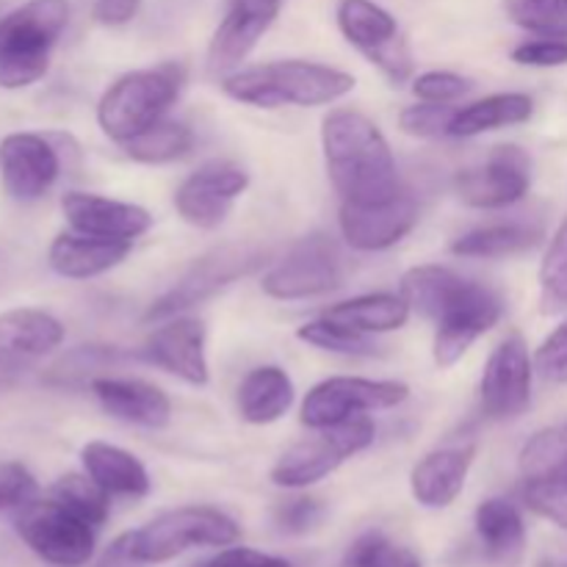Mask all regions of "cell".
Instances as JSON below:
<instances>
[{"label":"cell","mask_w":567,"mask_h":567,"mask_svg":"<svg viewBox=\"0 0 567 567\" xmlns=\"http://www.w3.org/2000/svg\"><path fill=\"white\" fill-rule=\"evenodd\" d=\"M410 396V388L396 380H363V377H332L310 388L302 402V424L310 430L343 424L363 413L391 410Z\"/></svg>","instance_id":"obj_11"},{"label":"cell","mask_w":567,"mask_h":567,"mask_svg":"<svg viewBox=\"0 0 567 567\" xmlns=\"http://www.w3.org/2000/svg\"><path fill=\"white\" fill-rule=\"evenodd\" d=\"M61 341L64 327L44 310L17 308L0 313V393L14 388Z\"/></svg>","instance_id":"obj_14"},{"label":"cell","mask_w":567,"mask_h":567,"mask_svg":"<svg viewBox=\"0 0 567 567\" xmlns=\"http://www.w3.org/2000/svg\"><path fill=\"white\" fill-rule=\"evenodd\" d=\"M188 567H291L286 559L271 557V554L255 551V548H225L216 557L203 559Z\"/></svg>","instance_id":"obj_46"},{"label":"cell","mask_w":567,"mask_h":567,"mask_svg":"<svg viewBox=\"0 0 567 567\" xmlns=\"http://www.w3.org/2000/svg\"><path fill=\"white\" fill-rule=\"evenodd\" d=\"M535 360L518 332L504 338L487 358L480 382L482 413L493 421L518 419L532 404Z\"/></svg>","instance_id":"obj_13"},{"label":"cell","mask_w":567,"mask_h":567,"mask_svg":"<svg viewBox=\"0 0 567 567\" xmlns=\"http://www.w3.org/2000/svg\"><path fill=\"white\" fill-rule=\"evenodd\" d=\"M321 147L327 175L343 203H377L399 192L391 144L360 111H330L321 122Z\"/></svg>","instance_id":"obj_2"},{"label":"cell","mask_w":567,"mask_h":567,"mask_svg":"<svg viewBox=\"0 0 567 567\" xmlns=\"http://www.w3.org/2000/svg\"><path fill=\"white\" fill-rule=\"evenodd\" d=\"M81 460L86 474L92 476V480L97 482L109 496L142 498L147 496L150 487H153L142 460L120 446H111V443H103V441H92L83 446Z\"/></svg>","instance_id":"obj_25"},{"label":"cell","mask_w":567,"mask_h":567,"mask_svg":"<svg viewBox=\"0 0 567 567\" xmlns=\"http://www.w3.org/2000/svg\"><path fill=\"white\" fill-rule=\"evenodd\" d=\"M474 457L476 443L463 441L454 446L435 449L424 460H419L410 474V491H413L415 502L426 509H446L449 504L457 502Z\"/></svg>","instance_id":"obj_22"},{"label":"cell","mask_w":567,"mask_h":567,"mask_svg":"<svg viewBox=\"0 0 567 567\" xmlns=\"http://www.w3.org/2000/svg\"><path fill=\"white\" fill-rule=\"evenodd\" d=\"M524 504L540 518L567 529V482H524Z\"/></svg>","instance_id":"obj_40"},{"label":"cell","mask_w":567,"mask_h":567,"mask_svg":"<svg viewBox=\"0 0 567 567\" xmlns=\"http://www.w3.org/2000/svg\"><path fill=\"white\" fill-rule=\"evenodd\" d=\"M61 214L66 216L72 230L97 238L133 241V238L144 236L153 225V216L142 205L122 203V199H109L89 192H66L61 197Z\"/></svg>","instance_id":"obj_21"},{"label":"cell","mask_w":567,"mask_h":567,"mask_svg":"<svg viewBox=\"0 0 567 567\" xmlns=\"http://www.w3.org/2000/svg\"><path fill=\"white\" fill-rule=\"evenodd\" d=\"M297 338L310 343V347L324 349V352L332 354H347V358H371V354L380 352V347L365 332L349 330V327L336 324V321L324 319V316L299 327Z\"/></svg>","instance_id":"obj_34"},{"label":"cell","mask_w":567,"mask_h":567,"mask_svg":"<svg viewBox=\"0 0 567 567\" xmlns=\"http://www.w3.org/2000/svg\"><path fill=\"white\" fill-rule=\"evenodd\" d=\"M532 114H535V100L529 94H491V97H482L476 103L460 105L457 116L449 127V136L471 138L487 131H498V127L524 125L532 120Z\"/></svg>","instance_id":"obj_28"},{"label":"cell","mask_w":567,"mask_h":567,"mask_svg":"<svg viewBox=\"0 0 567 567\" xmlns=\"http://www.w3.org/2000/svg\"><path fill=\"white\" fill-rule=\"evenodd\" d=\"M321 518H324V507H321L319 498L310 496L288 498L275 513V524L286 535H308V532H313L321 524Z\"/></svg>","instance_id":"obj_43"},{"label":"cell","mask_w":567,"mask_h":567,"mask_svg":"<svg viewBox=\"0 0 567 567\" xmlns=\"http://www.w3.org/2000/svg\"><path fill=\"white\" fill-rule=\"evenodd\" d=\"M249 188V172L233 161H210L186 177L175 192V208L183 221L214 230L230 216L233 205Z\"/></svg>","instance_id":"obj_15"},{"label":"cell","mask_w":567,"mask_h":567,"mask_svg":"<svg viewBox=\"0 0 567 567\" xmlns=\"http://www.w3.org/2000/svg\"><path fill=\"white\" fill-rule=\"evenodd\" d=\"M324 319L371 336V332L402 330L410 319V305L402 293H365V297L343 299L324 310Z\"/></svg>","instance_id":"obj_29"},{"label":"cell","mask_w":567,"mask_h":567,"mask_svg":"<svg viewBox=\"0 0 567 567\" xmlns=\"http://www.w3.org/2000/svg\"><path fill=\"white\" fill-rule=\"evenodd\" d=\"M133 241L125 238H97L83 233H61L48 249V264L55 275L70 280H89L105 275L131 255Z\"/></svg>","instance_id":"obj_24"},{"label":"cell","mask_w":567,"mask_h":567,"mask_svg":"<svg viewBox=\"0 0 567 567\" xmlns=\"http://www.w3.org/2000/svg\"><path fill=\"white\" fill-rule=\"evenodd\" d=\"M471 89H474V83L468 78L441 70L424 72L413 81V94L424 103H454V100L465 97Z\"/></svg>","instance_id":"obj_42"},{"label":"cell","mask_w":567,"mask_h":567,"mask_svg":"<svg viewBox=\"0 0 567 567\" xmlns=\"http://www.w3.org/2000/svg\"><path fill=\"white\" fill-rule=\"evenodd\" d=\"M454 116H457V105L452 103H424L410 105L399 114V127L410 136L419 138H441L449 136Z\"/></svg>","instance_id":"obj_39"},{"label":"cell","mask_w":567,"mask_h":567,"mask_svg":"<svg viewBox=\"0 0 567 567\" xmlns=\"http://www.w3.org/2000/svg\"><path fill=\"white\" fill-rule=\"evenodd\" d=\"M192 144V127L177 120H161L122 144V150L127 158L138 161V164H169V161L183 158Z\"/></svg>","instance_id":"obj_31"},{"label":"cell","mask_w":567,"mask_h":567,"mask_svg":"<svg viewBox=\"0 0 567 567\" xmlns=\"http://www.w3.org/2000/svg\"><path fill=\"white\" fill-rule=\"evenodd\" d=\"M543 238V227L532 221H498V225L476 227L452 241V252L457 258H509L526 249L537 247Z\"/></svg>","instance_id":"obj_30"},{"label":"cell","mask_w":567,"mask_h":567,"mask_svg":"<svg viewBox=\"0 0 567 567\" xmlns=\"http://www.w3.org/2000/svg\"><path fill=\"white\" fill-rule=\"evenodd\" d=\"M476 537L485 557L496 565H515L526 546V526L507 498H487L476 507Z\"/></svg>","instance_id":"obj_27"},{"label":"cell","mask_w":567,"mask_h":567,"mask_svg":"<svg viewBox=\"0 0 567 567\" xmlns=\"http://www.w3.org/2000/svg\"><path fill=\"white\" fill-rule=\"evenodd\" d=\"M280 14V0H233L208 48V70L230 75Z\"/></svg>","instance_id":"obj_19"},{"label":"cell","mask_w":567,"mask_h":567,"mask_svg":"<svg viewBox=\"0 0 567 567\" xmlns=\"http://www.w3.org/2000/svg\"><path fill=\"white\" fill-rule=\"evenodd\" d=\"M338 28L347 42L354 44L371 64L380 66L393 83L408 81L413 59L391 11L377 6L374 0H341Z\"/></svg>","instance_id":"obj_12"},{"label":"cell","mask_w":567,"mask_h":567,"mask_svg":"<svg viewBox=\"0 0 567 567\" xmlns=\"http://www.w3.org/2000/svg\"><path fill=\"white\" fill-rule=\"evenodd\" d=\"M241 537L236 520L214 507H181L120 537L136 565H161L192 548H225Z\"/></svg>","instance_id":"obj_6"},{"label":"cell","mask_w":567,"mask_h":567,"mask_svg":"<svg viewBox=\"0 0 567 567\" xmlns=\"http://www.w3.org/2000/svg\"><path fill=\"white\" fill-rule=\"evenodd\" d=\"M520 476L524 482H567V424L529 437L520 452Z\"/></svg>","instance_id":"obj_32"},{"label":"cell","mask_w":567,"mask_h":567,"mask_svg":"<svg viewBox=\"0 0 567 567\" xmlns=\"http://www.w3.org/2000/svg\"><path fill=\"white\" fill-rule=\"evenodd\" d=\"M319 435L305 437L297 446L288 449L271 468V482L288 491H302L327 480L332 471L341 468L349 457L365 452L374 443V424L365 415L349 419L343 424L316 430Z\"/></svg>","instance_id":"obj_7"},{"label":"cell","mask_w":567,"mask_h":567,"mask_svg":"<svg viewBox=\"0 0 567 567\" xmlns=\"http://www.w3.org/2000/svg\"><path fill=\"white\" fill-rule=\"evenodd\" d=\"M402 297L410 310L437 324L432 358L441 369H449L474 347L480 336L498 324L504 302L496 291L482 282L468 280L446 266H415L402 277Z\"/></svg>","instance_id":"obj_1"},{"label":"cell","mask_w":567,"mask_h":567,"mask_svg":"<svg viewBox=\"0 0 567 567\" xmlns=\"http://www.w3.org/2000/svg\"><path fill=\"white\" fill-rule=\"evenodd\" d=\"M293 382L280 365H258L238 385V413L247 424L266 426L280 421L291 410Z\"/></svg>","instance_id":"obj_26"},{"label":"cell","mask_w":567,"mask_h":567,"mask_svg":"<svg viewBox=\"0 0 567 567\" xmlns=\"http://www.w3.org/2000/svg\"><path fill=\"white\" fill-rule=\"evenodd\" d=\"M138 6L142 0H94V20L109 28L125 25L138 14Z\"/></svg>","instance_id":"obj_47"},{"label":"cell","mask_w":567,"mask_h":567,"mask_svg":"<svg viewBox=\"0 0 567 567\" xmlns=\"http://www.w3.org/2000/svg\"><path fill=\"white\" fill-rule=\"evenodd\" d=\"M61 161L53 144L37 133H11L0 138V183L17 203L44 197L59 181Z\"/></svg>","instance_id":"obj_18"},{"label":"cell","mask_w":567,"mask_h":567,"mask_svg":"<svg viewBox=\"0 0 567 567\" xmlns=\"http://www.w3.org/2000/svg\"><path fill=\"white\" fill-rule=\"evenodd\" d=\"M532 161L515 144H504L487 155L485 164L454 177V192L471 208L496 210L515 205L529 194Z\"/></svg>","instance_id":"obj_16"},{"label":"cell","mask_w":567,"mask_h":567,"mask_svg":"<svg viewBox=\"0 0 567 567\" xmlns=\"http://www.w3.org/2000/svg\"><path fill=\"white\" fill-rule=\"evenodd\" d=\"M338 221L349 247L380 252L402 241L419 225V203L413 194L399 188L393 197L377 203H343Z\"/></svg>","instance_id":"obj_17"},{"label":"cell","mask_w":567,"mask_h":567,"mask_svg":"<svg viewBox=\"0 0 567 567\" xmlns=\"http://www.w3.org/2000/svg\"><path fill=\"white\" fill-rule=\"evenodd\" d=\"M66 22V0H28L0 17V86L25 89L44 78Z\"/></svg>","instance_id":"obj_4"},{"label":"cell","mask_w":567,"mask_h":567,"mask_svg":"<svg viewBox=\"0 0 567 567\" xmlns=\"http://www.w3.org/2000/svg\"><path fill=\"white\" fill-rule=\"evenodd\" d=\"M116 358H120V352H116V349L81 347V349H75L72 354H66L59 365H53L48 380L53 382V385H78V382L86 377L89 385H92V380H97V374H94V371L105 369V365L114 363Z\"/></svg>","instance_id":"obj_38"},{"label":"cell","mask_w":567,"mask_h":567,"mask_svg":"<svg viewBox=\"0 0 567 567\" xmlns=\"http://www.w3.org/2000/svg\"><path fill=\"white\" fill-rule=\"evenodd\" d=\"M347 567H424L419 554L399 546L382 532H369L358 537L347 554Z\"/></svg>","instance_id":"obj_37"},{"label":"cell","mask_w":567,"mask_h":567,"mask_svg":"<svg viewBox=\"0 0 567 567\" xmlns=\"http://www.w3.org/2000/svg\"><path fill=\"white\" fill-rule=\"evenodd\" d=\"M50 498L64 504L66 509H72L75 515H81L83 520L100 529V526L109 520V493L92 480V476L83 474H66L50 491Z\"/></svg>","instance_id":"obj_33"},{"label":"cell","mask_w":567,"mask_h":567,"mask_svg":"<svg viewBox=\"0 0 567 567\" xmlns=\"http://www.w3.org/2000/svg\"><path fill=\"white\" fill-rule=\"evenodd\" d=\"M39 485L31 471L22 463L0 465V513H20L31 502H37Z\"/></svg>","instance_id":"obj_41"},{"label":"cell","mask_w":567,"mask_h":567,"mask_svg":"<svg viewBox=\"0 0 567 567\" xmlns=\"http://www.w3.org/2000/svg\"><path fill=\"white\" fill-rule=\"evenodd\" d=\"M92 393L100 408L122 424L161 430L172 421V402L158 385L133 377H97L92 380Z\"/></svg>","instance_id":"obj_23"},{"label":"cell","mask_w":567,"mask_h":567,"mask_svg":"<svg viewBox=\"0 0 567 567\" xmlns=\"http://www.w3.org/2000/svg\"><path fill=\"white\" fill-rule=\"evenodd\" d=\"M352 89L354 78L349 72L299 59L269 61L221 78V92L227 97L255 109H313L347 97Z\"/></svg>","instance_id":"obj_3"},{"label":"cell","mask_w":567,"mask_h":567,"mask_svg":"<svg viewBox=\"0 0 567 567\" xmlns=\"http://www.w3.org/2000/svg\"><path fill=\"white\" fill-rule=\"evenodd\" d=\"M183 81L186 72L172 61L116 78L97 103V122L105 136L116 144H125L164 120L169 105L181 94Z\"/></svg>","instance_id":"obj_5"},{"label":"cell","mask_w":567,"mask_h":567,"mask_svg":"<svg viewBox=\"0 0 567 567\" xmlns=\"http://www.w3.org/2000/svg\"><path fill=\"white\" fill-rule=\"evenodd\" d=\"M347 277V260L341 249L324 233L302 238L297 247L288 249L282 260H277L264 275V291L271 299L293 302V299H310L330 293L343 286Z\"/></svg>","instance_id":"obj_9"},{"label":"cell","mask_w":567,"mask_h":567,"mask_svg":"<svg viewBox=\"0 0 567 567\" xmlns=\"http://www.w3.org/2000/svg\"><path fill=\"white\" fill-rule=\"evenodd\" d=\"M509 20L546 39H567V0H504Z\"/></svg>","instance_id":"obj_36"},{"label":"cell","mask_w":567,"mask_h":567,"mask_svg":"<svg viewBox=\"0 0 567 567\" xmlns=\"http://www.w3.org/2000/svg\"><path fill=\"white\" fill-rule=\"evenodd\" d=\"M205 324L192 316L166 319L164 327L147 338L142 358L169 371L188 385H208V358H205Z\"/></svg>","instance_id":"obj_20"},{"label":"cell","mask_w":567,"mask_h":567,"mask_svg":"<svg viewBox=\"0 0 567 567\" xmlns=\"http://www.w3.org/2000/svg\"><path fill=\"white\" fill-rule=\"evenodd\" d=\"M540 310L546 316L567 310V216L540 264Z\"/></svg>","instance_id":"obj_35"},{"label":"cell","mask_w":567,"mask_h":567,"mask_svg":"<svg viewBox=\"0 0 567 567\" xmlns=\"http://www.w3.org/2000/svg\"><path fill=\"white\" fill-rule=\"evenodd\" d=\"M266 260V249L249 247V244H233V247L214 249V252L203 255L164 297L155 299L150 305L147 321H166L181 316L183 310L194 308V305L205 302L214 293H219L221 288H227L230 282L241 280L249 271L258 269Z\"/></svg>","instance_id":"obj_10"},{"label":"cell","mask_w":567,"mask_h":567,"mask_svg":"<svg viewBox=\"0 0 567 567\" xmlns=\"http://www.w3.org/2000/svg\"><path fill=\"white\" fill-rule=\"evenodd\" d=\"M513 61L520 66H565L567 39H529L513 50Z\"/></svg>","instance_id":"obj_45"},{"label":"cell","mask_w":567,"mask_h":567,"mask_svg":"<svg viewBox=\"0 0 567 567\" xmlns=\"http://www.w3.org/2000/svg\"><path fill=\"white\" fill-rule=\"evenodd\" d=\"M535 371L554 385H567V321L540 343L535 352Z\"/></svg>","instance_id":"obj_44"},{"label":"cell","mask_w":567,"mask_h":567,"mask_svg":"<svg viewBox=\"0 0 567 567\" xmlns=\"http://www.w3.org/2000/svg\"><path fill=\"white\" fill-rule=\"evenodd\" d=\"M546 567H567V559H565V563H551V565H546Z\"/></svg>","instance_id":"obj_48"},{"label":"cell","mask_w":567,"mask_h":567,"mask_svg":"<svg viewBox=\"0 0 567 567\" xmlns=\"http://www.w3.org/2000/svg\"><path fill=\"white\" fill-rule=\"evenodd\" d=\"M17 535L42 563L53 567H83L97 546V529L55 498L22 507L17 513Z\"/></svg>","instance_id":"obj_8"}]
</instances>
